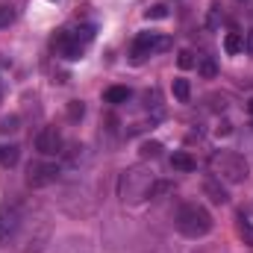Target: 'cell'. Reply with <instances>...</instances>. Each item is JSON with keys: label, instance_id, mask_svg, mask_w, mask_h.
I'll list each match as a JSON object with an SVG mask.
<instances>
[{"label": "cell", "instance_id": "cell-1", "mask_svg": "<svg viewBox=\"0 0 253 253\" xmlns=\"http://www.w3.org/2000/svg\"><path fill=\"white\" fill-rule=\"evenodd\" d=\"M153 186H156V180H153L150 168L132 165V168H126L124 174H121V180H118V197L124 203H141V200H147L153 194Z\"/></svg>", "mask_w": 253, "mask_h": 253}, {"label": "cell", "instance_id": "cell-2", "mask_svg": "<svg viewBox=\"0 0 253 253\" xmlns=\"http://www.w3.org/2000/svg\"><path fill=\"white\" fill-rule=\"evenodd\" d=\"M15 236H18V253H42L50 242V224L47 218H21Z\"/></svg>", "mask_w": 253, "mask_h": 253}, {"label": "cell", "instance_id": "cell-3", "mask_svg": "<svg viewBox=\"0 0 253 253\" xmlns=\"http://www.w3.org/2000/svg\"><path fill=\"white\" fill-rule=\"evenodd\" d=\"M177 230L186 239H203L212 230V215L200 206V203H186L177 212Z\"/></svg>", "mask_w": 253, "mask_h": 253}, {"label": "cell", "instance_id": "cell-4", "mask_svg": "<svg viewBox=\"0 0 253 253\" xmlns=\"http://www.w3.org/2000/svg\"><path fill=\"white\" fill-rule=\"evenodd\" d=\"M209 168H212V174H215L218 180H224V183H245V180H248V162H245L239 153H233V150L212 153Z\"/></svg>", "mask_w": 253, "mask_h": 253}, {"label": "cell", "instance_id": "cell-5", "mask_svg": "<svg viewBox=\"0 0 253 253\" xmlns=\"http://www.w3.org/2000/svg\"><path fill=\"white\" fill-rule=\"evenodd\" d=\"M56 180H59V168L53 162H33L27 168V186H33V189H44Z\"/></svg>", "mask_w": 253, "mask_h": 253}, {"label": "cell", "instance_id": "cell-6", "mask_svg": "<svg viewBox=\"0 0 253 253\" xmlns=\"http://www.w3.org/2000/svg\"><path fill=\"white\" fill-rule=\"evenodd\" d=\"M168 44H171L168 39H159V36H153V33H141V36L135 39V44H132V59L141 62V59L150 56L153 50H165Z\"/></svg>", "mask_w": 253, "mask_h": 253}, {"label": "cell", "instance_id": "cell-7", "mask_svg": "<svg viewBox=\"0 0 253 253\" xmlns=\"http://www.w3.org/2000/svg\"><path fill=\"white\" fill-rule=\"evenodd\" d=\"M36 150L42 156H56L62 150V132L56 126H44L39 135H36Z\"/></svg>", "mask_w": 253, "mask_h": 253}, {"label": "cell", "instance_id": "cell-8", "mask_svg": "<svg viewBox=\"0 0 253 253\" xmlns=\"http://www.w3.org/2000/svg\"><path fill=\"white\" fill-rule=\"evenodd\" d=\"M18 227H21V212H18V206L3 203V206H0V245H6V242L18 233Z\"/></svg>", "mask_w": 253, "mask_h": 253}, {"label": "cell", "instance_id": "cell-9", "mask_svg": "<svg viewBox=\"0 0 253 253\" xmlns=\"http://www.w3.org/2000/svg\"><path fill=\"white\" fill-rule=\"evenodd\" d=\"M56 50H59V56H65V59H80L83 56V50H85V44L77 39V33L74 30H62L59 36H56Z\"/></svg>", "mask_w": 253, "mask_h": 253}, {"label": "cell", "instance_id": "cell-10", "mask_svg": "<svg viewBox=\"0 0 253 253\" xmlns=\"http://www.w3.org/2000/svg\"><path fill=\"white\" fill-rule=\"evenodd\" d=\"M203 191H206V197H209L212 203H227V200H230V197H227V189L221 186L218 177H209V180L203 183Z\"/></svg>", "mask_w": 253, "mask_h": 253}, {"label": "cell", "instance_id": "cell-11", "mask_svg": "<svg viewBox=\"0 0 253 253\" xmlns=\"http://www.w3.org/2000/svg\"><path fill=\"white\" fill-rule=\"evenodd\" d=\"M171 91H174V97L180 100V103H189V97H191V85H189V80H174V85H171Z\"/></svg>", "mask_w": 253, "mask_h": 253}, {"label": "cell", "instance_id": "cell-12", "mask_svg": "<svg viewBox=\"0 0 253 253\" xmlns=\"http://www.w3.org/2000/svg\"><path fill=\"white\" fill-rule=\"evenodd\" d=\"M106 103H126L129 100V88H124V85H112V88H106Z\"/></svg>", "mask_w": 253, "mask_h": 253}, {"label": "cell", "instance_id": "cell-13", "mask_svg": "<svg viewBox=\"0 0 253 253\" xmlns=\"http://www.w3.org/2000/svg\"><path fill=\"white\" fill-rule=\"evenodd\" d=\"M224 50H227L230 56H236V53H242V50H245V39H242L239 33H230V36L224 39Z\"/></svg>", "mask_w": 253, "mask_h": 253}, {"label": "cell", "instance_id": "cell-14", "mask_svg": "<svg viewBox=\"0 0 253 253\" xmlns=\"http://www.w3.org/2000/svg\"><path fill=\"white\" fill-rule=\"evenodd\" d=\"M171 165H174L177 171H194V168H197V162L191 159L189 153H174V156H171Z\"/></svg>", "mask_w": 253, "mask_h": 253}, {"label": "cell", "instance_id": "cell-15", "mask_svg": "<svg viewBox=\"0 0 253 253\" xmlns=\"http://www.w3.org/2000/svg\"><path fill=\"white\" fill-rule=\"evenodd\" d=\"M144 18H147V21H162V18H168V9H165L162 3H156V6H150V9L144 12Z\"/></svg>", "mask_w": 253, "mask_h": 253}, {"label": "cell", "instance_id": "cell-16", "mask_svg": "<svg viewBox=\"0 0 253 253\" xmlns=\"http://www.w3.org/2000/svg\"><path fill=\"white\" fill-rule=\"evenodd\" d=\"M18 162V147H0V165H15Z\"/></svg>", "mask_w": 253, "mask_h": 253}, {"label": "cell", "instance_id": "cell-17", "mask_svg": "<svg viewBox=\"0 0 253 253\" xmlns=\"http://www.w3.org/2000/svg\"><path fill=\"white\" fill-rule=\"evenodd\" d=\"M159 150H162V144H159V141H147V144H141V156H144V159L159 156Z\"/></svg>", "mask_w": 253, "mask_h": 253}, {"label": "cell", "instance_id": "cell-18", "mask_svg": "<svg viewBox=\"0 0 253 253\" xmlns=\"http://www.w3.org/2000/svg\"><path fill=\"white\" fill-rule=\"evenodd\" d=\"M12 21H15V9H12V6H0V30L9 27Z\"/></svg>", "mask_w": 253, "mask_h": 253}, {"label": "cell", "instance_id": "cell-19", "mask_svg": "<svg viewBox=\"0 0 253 253\" xmlns=\"http://www.w3.org/2000/svg\"><path fill=\"white\" fill-rule=\"evenodd\" d=\"M177 65L186 71V68H194V53L191 50H180V56H177Z\"/></svg>", "mask_w": 253, "mask_h": 253}, {"label": "cell", "instance_id": "cell-20", "mask_svg": "<svg viewBox=\"0 0 253 253\" xmlns=\"http://www.w3.org/2000/svg\"><path fill=\"white\" fill-rule=\"evenodd\" d=\"M18 129V118H3L0 121V132H15Z\"/></svg>", "mask_w": 253, "mask_h": 253}, {"label": "cell", "instance_id": "cell-21", "mask_svg": "<svg viewBox=\"0 0 253 253\" xmlns=\"http://www.w3.org/2000/svg\"><path fill=\"white\" fill-rule=\"evenodd\" d=\"M200 74H203V77H215V62H212V59H203V62H200Z\"/></svg>", "mask_w": 253, "mask_h": 253}, {"label": "cell", "instance_id": "cell-22", "mask_svg": "<svg viewBox=\"0 0 253 253\" xmlns=\"http://www.w3.org/2000/svg\"><path fill=\"white\" fill-rule=\"evenodd\" d=\"M68 115H71V118H83V103H77V100H74V103L68 106Z\"/></svg>", "mask_w": 253, "mask_h": 253}, {"label": "cell", "instance_id": "cell-23", "mask_svg": "<svg viewBox=\"0 0 253 253\" xmlns=\"http://www.w3.org/2000/svg\"><path fill=\"white\" fill-rule=\"evenodd\" d=\"M239 230H242V233H245L248 239H253V230H251V224H248L245 218H242V224H239Z\"/></svg>", "mask_w": 253, "mask_h": 253}, {"label": "cell", "instance_id": "cell-24", "mask_svg": "<svg viewBox=\"0 0 253 253\" xmlns=\"http://www.w3.org/2000/svg\"><path fill=\"white\" fill-rule=\"evenodd\" d=\"M209 27H218V6H212V18H209Z\"/></svg>", "mask_w": 253, "mask_h": 253}, {"label": "cell", "instance_id": "cell-25", "mask_svg": "<svg viewBox=\"0 0 253 253\" xmlns=\"http://www.w3.org/2000/svg\"><path fill=\"white\" fill-rule=\"evenodd\" d=\"M218 135H230V124H227V121L218 126Z\"/></svg>", "mask_w": 253, "mask_h": 253}, {"label": "cell", "instance_id": "cell-26", "mask_svg": "<svg viewBox=\"0 0 253 253\" xmlns=\"http://www.w3.org/2000/svg\"><path fill=\"white\" fill-rule=\"evenodd\" d=\"M248 53L253 56V33H248Z\"/></svg>", "mask_w": 253, "mask_h": 253}, {"label": "cell", "instance_id": "cell-27", "mask_svg": "<svg viewBox=\"0 0 253 253\" xmlns=\"http://www.w3.org/2000/svg\"><path fill=\"white\" fill-rule=\"evenodd\" d=\"M248 112H251V115H253V97H251V100H248Z\"/></svg>", "mask_w": 253, "mask_h": 253}]
</instances>
